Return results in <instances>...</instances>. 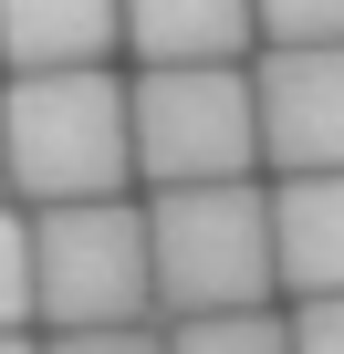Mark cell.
<instances>
[{
    "label": "cell",
    "instance_id": "cell-1",
    "mask_svg": "<svg viewBox=\"0 0 344 354\" xmlns=\"http://www.w3.org/2000/svg\"><path fill=\"white\" fill-rule=\"evenodd\" d=\"M136 136H125V73L63 63V73H11L0 84V188L32 209L63 198H125Z\"/></svg>",
    "mask_w": 344,
    "mask_h": 354
},
{
    "label": "cell",
    "instance_id": "cell-2",
    "mask_svg": "<svg viewBox=\"0 0 344 354\" xmlns=\"http://www.w3.org/2000/svg\"><path fill=\"white\" fill-rule=\"evenodd\" d=\"M146 271L156 313H240L271 302V188L261 177H209V188H146Z\"/></svg>",
    "mask_w": 344,
    "mask_h": 354
},
{
    "label": "cell",
    "instance_id": "cell-3",
    "mask_svg": "<svg viewBox=\"0 0 344 354\" xmlns=\"http://www.w3.org/2000/svg\"><path fill=\"white\" fill-rule=\"evenodd\" d=\"M125 136H136V177H146V188L261 177L251 63H146L125 84Z\"/></svg>",
    "mask_w": 344,
    "mask_h": 354
},
{
    "label": "cell",
    "instance_id": "cell-4",
    "mask_svg": "<svg viewBox=\"0 0 344 354\" xmlns=\"http://www.w3.org/2000/svg\"><path fill=\"white\" fill-rule=\"evenodd\" d=\"M146 313H156L146 209H125V198L32 209V323L84 333V323H146Z\"/></svg>",
    "mask_w": 344,
    "mask_h": 354
},
{
    "label": "cell",
    "instance_id": "cell-5",
    "mask_svg": "<svg viewBox=\"0 0 344 354\" xmlns=\"http://www.w3.org/2000/svg\"><path fill=\"white\" fill-rule=\"evenodd\" d=\"M251 115H261L271 177L344 167V42H261L251 53Z\"/></svg>",
    "mask_w": 344,
    "mask_h": 354
},
{
    "label": "cell",
    "instance_id": "cell-6",
    "mask_svg": "<svg viewBox=\"0 0 344 354\" xmlns=\"http://www.w3.org/2000/svg\"><path fill=\"white\" fill-rule=\"evenodd\" d=\"M271 281L292 302L344 292V167L271 177Z\"/></svg>",
    "mask_w": 344,
    "mask_h": 354
},
{
    "label": "cell",
    "instance_id": "cell-7",
    "mask_svg": "<svg viewBox=\"0 0 344 354\" xmlns=\"http://www.w3.org/2000/svg\"><path fill=\"white\" fill-rule=\"evenodd\" d=\"M136 63H251V0H115Z\"/></svg>",
    "mask_w": 344,
    "mask_h": 354
},
{
    "label": "cell",
    "instance_id": "cell-8",
    "mask_svg": "<svg viewBox=\"0 0 344 354\" xmlns=\"http://www.w3.org/2000/svg\"><path fill=\"white\" fill-rule=\"evenodd\" d=\"M125 42L115 0H0V63L11 73H63V63H105Z\"/></svg>",
    "mask_w": 344,
    "mask_h": 354
},
{
    "label": "cell",
    "instance_id": "cell-9",
    "mask_svg": "<svg viewBox=\"0 0 344 354\" xmlns=\"http://www.w3.org/2000/svg\"><path fill=\"white\" fill-rule=\"evenodd\" d=\"M167 354H292V323L271 302H240V313H178Z\"/></svg>",
    "mask_w": 344,
    "mask_h": 354
},
{
    "label": "cell",
    "instance_id": "cell-10",
    "mask_svg": "<svg viewBox=\"0 0 344 354\" xmlns=\"http://www.w3.org/2000/svg\"><path fill=\"white\" fill-rule=\"evenodd\" d=\"M32 323V219L0 209V333Z\"/></svg>",
    "mask_w": 344,
    "mask_h": 354
},
{
    "label": "cell",
    "instance_id": "cell-11",
    "mask_svg": "<svg viewBox=\"0 0 344 354\" xmlns=\"http://www.w3.org/2000/svg\"><path fill=\"white\" fill-rule=\"evenodd\" d=\"M261 42H344V0H251Z\"/></svg>",
    "mask_w": 344,
    "mask_h": 354
},
{
    "label": "cell",
    "instance_id": "cell-12",
    "mask_svg": "<svg viewBox=\"0 0 344 354\" xmlns=\"http://www.w3.org/2000/svg\"><path fill=\"white\" fill-rule=\"evenodd\" d=\"M42 354H167L156 323H84V333H53Z\"/></svg>",
    "mask_w": 344,
    "mask_h": 354
},
{
    "label": "cell",
    "instance_id": "cell-13",
    "mask_svg": "<svg viewBox=\"0 0 344 354\" xmlns=\"http://www.w3.org/2000/svg\"><path fill=\"white\" fill-rule=\"evenodd\" d=\"M282 323H292V354H344V292H313Z\"/></svg>",
    "mask_w": 344,
    "mask_h": 354
},
{
    "label": "cell",
    "instance_id": "cell-14",
    "mask_svg": "<svg viewBox=\"0 0 344 354\" xmlns=\"http://www.w3.org/2000/svg\"><path fill=\"white\" fill-rule=\"evenodd\" d=\"M0 354H42V344H32V333H0Z\"/></svg>",
    "mask_w": 344,
    "mask_h": 354
}]
</instances>
